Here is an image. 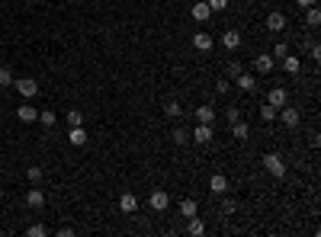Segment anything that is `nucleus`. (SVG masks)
Instances as JSON below:
<instances>
[{"label":"nucleus","mask_w":321,"mask_h":237,"mask_svg":"<svg viewBox=\"0 0 321 237\" xmlns=\"http://www.w3.org/2000/svg\"><path fill=\"white\" fill-rule=\"evenodd\" d=\"M260 119H263V122H273V119H276V109H273L270 103H263V106H260Z\"/></svg>","instance_id":"c756f323"},{"label":"nucleus","mask_w":321,"mask_h":237,"mask_svg":"<svg viewBox=\"0 0 321 237\" xmlns=\"http://www.w3.org/2000/svg\"><path fill=\"white\" fill-rule=\"evenodd\" d=\"M212 45H215V39L209 36V32H196L193 36V48L196 51H212Z\"/></svg>","instance_id":"1a4fd4ad"},{"label":"nucleus","mask_w":321,"mask_h":237,"mask_svg":"<svg viewBox=\"0 0 321 237\" xmlns=\"http://www.w3.org/2000/svg\"><path fill=\"white\" fill-rule=\"evenodd\" d=\"M286 99H289V93H286L283 87H273V90L267 93V103H270V106H273V109H276V112H279V109H283V106H286Z\"/></svg>","instance_id":"20e7f679"},{"label":"nucleus","mask_w":321,"mask_h":237,"mask_svg":"<svg viewBox=\"0 0 321 237\" xmlns=\"http://www.w3.org/2000/svg\"><path fill=\"white\" fill-rule=\"evenodd\" d=\"M0 90H3V87H0Z\"/></svg>","instance_id":"a19ab883"},{"label":"nucleus","mask_w":321,"mask_h":237,"mask_svg":"<svg viewBox=\"0 0 321 237\" xmlns=\"http://www.w3.org/2000/svg\"><path fill=\"white\" fill-rule=\"evenodd\" d=\"M26 177H29V183H39V180H42V167H29Z\"/></svg>","instance_id":"2f4dec72"},{"label":"nucleus","mask_w":321,"mask_h":237,"mask_svg":"<svg viewBox=\"0 0 321 237\" xmlns=\"http://www.w3.org/2000/svg\"><path fill=\"white\" fill-rule=\"evenodd\" d=\"M148 205H151V208H154V212H164V208H167V205H170V195H167V192H164V189H154V192H151V195H148Z\"/></svg>","instance_id":"39448f33"},{"label":"nucleus","mask_w":321,"mask_h":237,"mask_svg":"<svg viewBox=\"0 0 321 237\" xmlns=\"http://www.w3.org/2000/svg\"><path fill=\"white\" fill-rule=\"evenodd\" d=\"M119 208H122L126 215H132L135 208H138V195H132V192H122V195H119Z\"/></svg>","instance_id":"f8f14e48"},{"label":"nucleus","mask_w":321,"mask_h":237,"mask_svg":"<svg viewBox=\"0 0 321 237\" xmlns=\"http://www.w3.org/2000/svg\"><path fill=\"white\" fill-rule=\"evenodd\" d=\"M273 64H276V61H273V55H257V58H254V67H257L260 74H270Z\"/></svg>","instance_id":"a211bd4d"},{"label":"nucleus","mask_w":321,"mask_h":237,"mask_svg":"<svg viewBox=\"0 0 321 237\" xmlns=\"http://www.w3.org/2000/svg\"><path fill=\"white\" fill-rule=\"evenodd\" d=\"M276 116L283 119L286 128H299V125H302V109H296V106H283Z\"/></svg>","instance_id":"f03ea898"},{"label":"nucleus","mask_w":321,"mask_h":237,"mask_svg":"<svg viewBox=\"0 0 321 237\" xmlns=\"http://www.w3.org/2000/svg\"><path fill=\"white\" fill-rule=\"evenodd\" d=\"M296 3H299V6H312V3H315V0H296Z\"/></svg>","instance_id":"58836bf2"},{"label":"nucleus","mask_w":321,"mask_h":237,"mask_svg":"<svg viewBox=\"0 0 321 237\" xmlns=\"http://www.w3.org/2000/svg\"><path fill=\"white\" fill-rule=\"evenodd\" d=\"M180 215H183V218H193V215H199L196 199H183V202H180Z\"/></svg>","instance_id":"aec40b11"},{"label":"nucleus","mask_w":321,"mask_h":237,"mask_svg":"<svg viewBox=\"0 0 321 237\" xmlns=\"http://www.w3.org/2000/svg\"><path fill=\"white\" fill-rule=\"evenodd\" d=\"M209 189H212V195H225V192H228V177H225V173H212Z\"/></svg>","instance_id":"6e6552de"},{"label":"nucleus","mask_w":321,"mask_h":237,"mask_svg":"<svg viewBox=\"0 0 321 237\" xmlns=\"http://www.w3.org/2000/svg\"><path fill=\"white\" fill-rule=\"evenodd\" d=\"M74 125H84V112H77V109L67 112V128H74Z\"/></svg>","instance_id":"bb28decb"},{"label":"nucleus","mask_w":321,"mask_h":237,"mask_svg":"<svg viewBox=\"0 0 321 237\" xmlns=\"http://www.w3.org/2000/svg\"><path fill=\"white\" fill-rule=\"evenodd\" d=\"M225 119H228V122H238V119H241V109H228V112H225Z\"/></svg>","instance_id":"e433bc0d"},{"label":"nucleus","mask_w":321,"mask_h":237,"mask_svg":"<svg viewBox=\"0 0 321 237\" xmlns=\"http://www.w3.org/2000/svg\"><path fill=\"white\" fill-rule=\"evenodd\" d=\"M231 135H235L238 141H248V135H251V125H248V122H241V119H238V122H231Z\"/></svg>","instance_id":"f3484780"},{"label":"nucleus","mask_w":321,"mask_h":237,"mask_svg":"<svg viewBox=\"0 0 321 237\" xmlns=\"http://www.w3.org/2000/svg\"><path fill=\"white\" fill-rule=\"evenodd\" d=\"M309 55H312V61H318V58H321V48H318V45H315V42H312V48H309Z\"/></svg>","instance_id":"4c0bfd02"},{"label":"nucleus","mask_w":321,"mask_h":237,"mask_svg":"<svg viewBox=\"0 0 321 237\" xmlns=\"http://www.w3.org/2000/svg\"><path fill=\"white\" fill-rule=\"evenodd\" d=\"M67 141H71L74 147H84V144H87V132H84L80 125H74L71 132H67Z\"/></svg>","instance_id":"2eb2a0df"},{"label":"nucleus","mask_w":321,"mask_h":237,"mask_svg":"<svg viewBox=\"0 0 321 237\" xmlns=\"http://www.w3.org/2000/svg\"><path fill=\"white\" fill-rule=\"evenodd\" d=\"M248 3H257V0H248Z\"/></svg>","instance_id":"ea45409f"},{"label":"nucleus","mask_w":321,"mask_h":237,"mask_svg":"<svg viewBox=\"0 0 321 237\" xmlns=\"http://www.w3.org/2000/svg\"><path fill=\"white\" fill-rule=\"evenodd\" d=\"M235 80H238V90H244V93H254V90H257V80L251 77L248 71H241V74H238Z\"/></svg>","instance_id":"9b49d317"},{"label":"nucleus","mask_w":321,"mask_h":237,"mask_svg":"<svg viewBox=\"0 0 321 237\" xmlns=\"http://www.w3.org/2000/svg\"><path fill=\"white\" fill-rule=\"evenodd\" d=\"M206 3H209V10H228V0H206Z\"/></svg>","instance_id":"473e14b6"},{"label":"nucleus","mask_w":321,"mask_h":237,"mask_svg":"<svg viewBox=\"0 0 321 237\" xmlns=\"http://www.w3.org/2000/svg\"><path fill=\"white\" fill-rule=\"evenodd\" d=\"M187 221H190V228H187L190 234H196V237H199V234H206V221H202L199 215H193V218H187Z\"/></svg>","instance_id":"4be33fe9"},{"label":"nucleus","mask_w":321,"mask_h":237,"mask_svg":"<svg viewBox=\"0 0 321 237\" xmlns=\"http://www.w3.org/2000/svg\"><path fill=\"white\" fill-rule=\"evenodd\" d=\"M215 90H218V93H222V96H225V93L231 90V80H228V77H222V80H218V84H215Z\"/></svg>","instance_id":"72a5a7b5"},{"label":"nucleus","mask_w":321,"mask_h":237,"mask_svg":"<svg viewBox=\"0 0 321 237\" xmlns=\"http://www.w3.org/2000/svg\"><path fill=\"white\" fill-rule=\"evenodd\" d=\"M270 55H273V61H283L286 55H289V45H286V42H276V48H273Z\"/></svg>","instance_id":"a878e982"},{"label":"nucleus","mask_w":321,"mask_h":237,"mask_svg":"<svg viewBox=\"0 0 321 237\" xmlns=\"http://www.w3.org/2000/svg\"><path fill=\"white\" fill-rule=\"evenodd\" d=\"M36 122H42L45 128H52V125H55V122H58V119H55V112H39V119H36Z\"/></svg>","instance_id":"7c9ffc66"},{"label":"nucleus","mask_w":321,"mask_h":237,"mask_svg":"<svg viewBox=\"0 0 321 237\" xmlns=\"http://www.w3.org/2000/svg\"><path fill=\"white\" fill-rule=\"evenodd\" d=\"M190 13H193V19H196V23H206V19L212 16V10H209V3H206V0L193 3V10H190Z\"/></svg>","instance_id":"ddd939ff"},{"label":"nucleus","mask_w":321,"mask_h":237,"mask_svg":"<svg viewBox=\"0 0 321 237\" xmlns=\"http://www.w3.org/2000/svg\"><path fill=\"white\" fill-rule=\"evenodd\" d=\"M267 29H270V32H283V29H286V16H283L279 10H273L270 16H267Z\"/></svg>","instance_id":"9d476101"},{"label":"nucleus","mask_w":321,"mask_h":237,"mask_svg":"<svg viewBox=\"0 0 321 237\" xmlns=\"http://www.w3.org/2000/svg\"><path fill=\"white\" fill-rule=\"evenodd\" d=\"M215 116H218V112L212 109V106H199V109H196V122H206V125H212Z\"/></svg>","instance_id":"6ab92c4d"},{"label":"nucleus","mask_w":321,"mask_h":237,"mask_svg":"<svg viewBox=\"0 0 321 237\" xmlns=\"http://www.w3.org/2000/svg\"><path fill=\"white\" fill-rule=\"evenodd\" d=\"M218 42H222V48H225V51H238V48H241V32L228 29L222 39H218Z\"/></svg>","instance_id":"423d86ee"},{"label":"nucleus","mask_w":321,"mask_h":237,"mask_svg":"<svg viewBox=\"0 0 321 237\" xmlns=\"http://www.w3.org/2000/svg\"><path fill=\"white\" fill-rule=\"evenodd\" d=\"M241 71H244V64H241V61H228V71H225V77H228V80H235Z\"/></svg>","instance_id":"b1692460"},{"label":"nucleus","mask_w":321,"mask_h":237,"mask_svg":"<svg viewBox=\"0 0 321 237\" xmlns=\"http://www.w3.org/2000/svg\"><path fill=\"white\" fill-rule=\"evenodd\" d=\"M263 170H267L270 177L283 180V177H286V164H283V157H279V154H263Z\"/></svg>","instance_id":"f257e3e1"},{"label":"nucleus","mask_w":321,"mask_h":237,"mask_svg":"<svg viewBox=\"0 0 321 237\" xmlns=\"http://www.w3.org/2000/svg\"><path fill=\"white\" fill-rule=\"evenodd\" d=\"M283 71L296 77V74L302 71V58H296V55H286V58H283Z\"/></svg>","instance_id":"dca6fc26"},{"label":"nucleus","mask_w":321,"mask_h":237,"mask_svg":"<svg viewBox=\"0 0 321 237\" xmlns=\"http://www.w3.org/2000/svg\"><path fill=\"white\" fill-rule=\"evenodd\" d=\"M305 10H309V13H305V19H309V26H318V23H321V13H318V6L312 3V6H305Z\"/></svg>","instance_id":"393cba45"},{"label":"nucleus","mask_w":321,"mask_h":237,"mask_svg":"<svg viewBox=\"0 0 321 237\" xmlns=\"http://www.w3.org/2000/svg\"><path fill=\"white\" fill-rule=\"evenodd\" d=\"M26 205L29 208H42L45 205V192L42 189H29V192H26Z\"/></svg>","instance_id":"4468645a"},{"label":"nucleus","mask_w":321,"mask_h":237,"mask_svg":"<svg viewBox=\"0 0 321 237\" xmlns=\"http://www.w3.org/2000/svg\"><path fill=\"white\" fill-rule=\"evenodd\" d=\"M0 87H13V71H10V64H0Z\"/></svg>","instance_id":"5701e85b"},{"label":"nucleus","mask_w":321,"mask_h":237,"mask_svg":"<svg viewBox=\"0 0 321 237\" xmlns=\"http://www.w3.org/2000/svg\"><path fill=\"white\" fill-rule=\"evenodd\" d=\"M13 87H16V90L19 93H23V96L26 99H32V96H36V93H39V84H36V80H32V77H13Z\"/></svg>","instance_id":"7ed1b4c3"},{"label":"nucleus","mask_w":321,"mask_h":237,"mask_svg":"<svg viewBox=\"0 0 321 237\" xmlns=\"http://www.w3.org/2000/svg\"><path fill=\"white\" fill-rule=\"evenodd\" d=\"M170 138H174V144H187L190 135H187V128H174V135H170Z\"/></svg>","instance_id":"c85d7f7f"},{"label":"nucleus","mask_w":321,"mask_h":237,"mask_svg":"<svg viewBox=\"0 0 321 237\" xmlns=\"http://www.w3.org/2000/svg\"><path fill=\"white\" fill-rule=\"evenodd\" d=\"M164 112H167V119H180L183 116V109H180V103H177V99H174V103H167V109H164Z\"/></svg>","instance_id":"cd10ccee"},{"label":"nucleus","mask_w":321,"mask_h":237,"mask_svg":"<svg viewBox=\"0 0 321 237\" xmlns=\"http://www.w3.org/2000/svg\"><path fill=\"white\" fill-rule=\"evenodd\" d=\"M16 116H19V122H36L39 119V109H32V106L26 103V106H19V109H16Z\"/></svg>","instance_id":"412c9836"},{"label":"nucleus","mask_w":321,"mask_h":237,"mask_svg":"<svg viewBox=\"0 0 321 237\" xmlns=\"http://www.w3.org/2000/svg\"><path fill=\"white\" fill-rule=\"evenodd\" d=\"M193 141H196V144H209V141H212V125H206V122H196Z\"/></svg>","instance_id":"0eeeda50"},{"label":"nucleus","mask_w":321,"mask_h":237,"mask_svg":"<svg viewBox=\"0 0 321 237\" xmlns=\"http://www.w3.org/2000/svg\"><path fill=\"white\" fill-rule=\"evenodd\" d=\"M26 234H29V237H45V225H32Z\"/></svg>","instance_id":"c9c22d12"},{"label":"nucleus","mask_w":321,"mask_h":237,"mask_svg":"<svg viewBox=\"0 0 321 237\" xmlns=\"http://www.w3.org/2000/svg\"><path fill=\"white\" fill-rule=\"evenodd\" d=\"M235 202H231V199H222V215H235Z\"/></svg>","instance_id":"f704fd0d"}]
</instances>
